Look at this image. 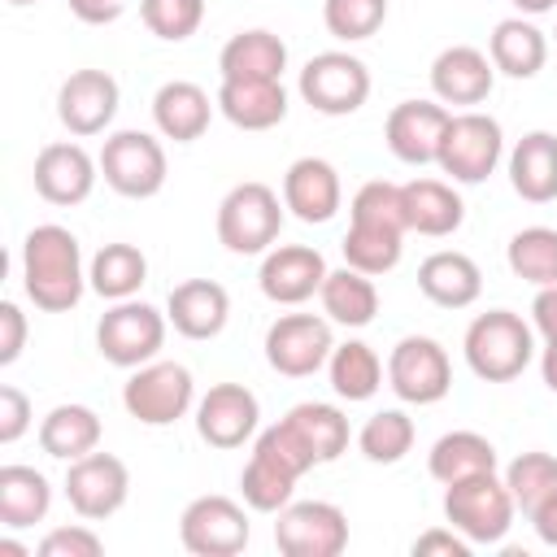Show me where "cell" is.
<instances>
[{"instance_id":"cell-46","label":"cell","mask_w":557,"mask_h":557,"mask_svg":"<svg viewBox=\"0 0 557 557\" xmlns=\"http://www.w3.org/2000/svg\"><path fill=\"white\" fill-rule=\"evenodd\" d=\"M35 553H39V557H100L104 544H100V535L87 531V527H57V531H48V535L39 540Z\"/></svg>"},{"instance_id":"cell-8","label":"cell","mask_w":557,"mask_h":557,"mask_svg":"<svg viewBox=\"0 0 557 557\" xmlns=\"http://www.w3.org/2000/svg\"><path fill=\"white\" fill-rule=\"evenodd\" d=\"M274 544L283 557H339L348 548V518L326 500H296L278 509Z\"/></svg>"},{"instance_id":"cell-9","label":"cell","mask_w":557,"mask_h":557,"mask_svg":"<svg viewBox=\"0 0 557 557\" xmlns=\"http://www.w3.org/2000/svg\"><path fill=\"white\" fill-rule=\"evenodd\" d=\"M165 344V318L144 300H117L96 322V348L113 366H144Z\"/></svg>"},{"instance_id":"cell-3","label":"cell","mask_w":557,"mask_h":557,"mask_svg":"<svg viewBox=\"0 0 557 557\" xmlns=\"http://www.w3.org/2000/svg\"><path fill=\"white\" fill-rule=\"evenodd\" d=\"M278 226H283L278 191L261 178L235 183L218 205V239L239 257L265 252L278 239Z\"/></svg>"},{"instance_id":"cell-7","label":"cell","mask_w":557,"mask_h":557,"mask_svg":"<svg viewBox=\"0 0 557 557\" xmlns=\"http://www.w3.org/2000/svg\"><path fill=\"white\" fill-rule=\"evenodd\" d=\"M100 170L117 196L144 200L165 187V148L144 131H117L100 148Z\"/></svg>"},{"instance_id":"cell-48","label":"cell","mask_w":557,"mask_h":557,"mask_svg":"<svg viewBox=\"0 0 557 557\" xmlns=\"http://www.w3.org/2000/svg\"><path fill=\"white\" fill-rule=\"evenodd\" d=\"M26 344V318L13 300H0V366H13Z\"/></svg>"},{"instance_id":"cell-32","label":"cell","mask_w":557,"mask_h":557,"mask_svg":"<svg viewBox=\"0 0 557 557\" xmlns=\"http://www.w3.org/2000/svg\"><path fill=\"white\" fill-rule=\"evenodd\" d=\"M48 505H52V487L35 466H4L0 470V522L4 527L22 531V527L44 522Z\"/></svg>"},{"instance_id":"cell-6","label":"cell","mask_w":557,"mask_h":557,"mask_svg":"<svg viewBox=\"0 0 557 557\" xmlns=\"http://www.w3.org/2000/svg\"><path fill=\"white\" fill-rule=\"evenodd\" d=\"M500 148H505V135H500V122L487 117V113H457L448 117V131L440 139V170L453 174L457 183H483L496 161H500Z\"/></svg>"},{"instance_id":"cell-44","label":"cell","mask_w":557,"mask_h":557,"mask_svg":"<svg viewBox=\"0 0 557 557\" xmlns=\"http://www.w3.org/2000/svg\"><path fill=\"white\" fill-rule=\"evenodd\" d=\"M139 13L157 39L178 44V39L196 35V26L205 17V0H139Z\"/></svg>"},{"instance_id":"cell-18","label":"cell","mask_w":557,"mask_h":557,"mask_svg":"<svg viewBox=\"0 0 557 557\" xmlns=\"http://www.w3.org/2000/svg\"><path fill=\"white\" fill-rule=\"evenodd\" d=\"M492 78L496 65L474 44H453L431 65V87L444 104H483L492 96Z\"/></svg>"},{"instance_id":"cell-21","label":"cell","mask_w":557,"mask_h":557,"mask_svg":"<svg viewBox=\"0 0 557 557\" xmlns=\"http://www.w3.org/2000/svg\"><path fill=\"white\" fill-rule=\"evenodd\" d=\"M339 196H344L339 191V174L322 157H300L283 174V205L300 222H331L335 209H339Z\"/></svg>"},{"instance_id":"cell-31","label":"cell","mask_w":557,"mask_h":557,"mask_svg":"<svg viewBox=\"0 0 557 557\" xmlns=\"http://www.w3.org/2000/svg\"><path fill=\"white\" fill-rule=\"evenodd\" d=\"M39 448L57 461H74L87 457L91 448H100V418L87 405H57L48 409V418L39 422Z\"/></svg>"},{"instance_id":"cell-41","label":"cell","mask_w":557,"mask_h":557,"mask_svg":"<svg viewBox=\"0 0 557 557\" xmlns=\"http://www.w3.org/2000/svg\"><path fill=\"white\" fill-rule=\"evenodd\" d=\"M505 487L513 496V509L531 513L553 487H557V457L553 453H522L505 470Z\"/></svg>"},{"instance_id":"cell-55","label":"cell","mask_w":557,"mask_h":557,"mask_svg":"<svg viewBox=\"0 0 557 557\" xmlns=\"http://www.w3.org/2000/svg\"><path fill=\"white\" fill-rule=\"evenodd\" d=\"M0 557H30L22 544H13V540H0Z\"/></svg>"},{"instance_id":"cell-28","label":"cell","mask_w":557,"mask_h":557,"mask_svg":"<svg viewBox=\"0 0 557 557\" xmlns=\"http://www.w3.org/2000/svg\"><path fill=\"white\" fill-rule=\"evenodd\" d=\"M487 57L509 78H535L544 70V61H548V39H544L540 26H531L522 17H505V22L492 26Z\"/></svg>"},{"instance_id":"cell-27","label":"cell","mask_w":557,"mask_h":557,"mask_svg":"<svg viewBox=\"0 0 557 557\" xmlns=\"http://www.w3.org/2000/svg\"><path fill=\"white\" fill-rule=\"evenodd\" d=\"M400 191H405V222L418 235H453L466 218L461 196L444 178H409L400 183Z\"/></svg>"},{"instance_id":"cell-57","label":"cell","mask_w":557,"mask_h":557,"mask_svg":"<svg viewBox=\"0 0 557 557\" xmlns=\"http://www.w3.org/2000/svg\"><path fill=\"white\" fill-rule=\"evenodd\" d=\"M553 35H557V30H553Z\"/></svg>"},{"instance_id":"cell-25","label":"cell","mask_w":557,"mask_h":557,"mask_svg":"<svg viewBox=\"0 0 557 557\" xmlns=\"http://www.w3.org/2000/svg\"><path fill=\"white\" fill-rule=\"evenodd\" d=\"M509 183L531 205L557 200V135L553 131H531V135H522L513 144V152H509Z\"/></svg>"},{"instance_id":"cell-23","label":"cell","mask_w":557,"mask_h":557,"mask_svg":"<svg viewBox=\"0 0 557 557\" xmlns=\"http://www.w3.org/2000/svg\"><path fill=\"white\" fill-rule=\"evenodd\" d=\"M418 287L426 300H435L440 309H466L479 300L483 292V274L474 265V257L457 252V248H440L418 265Z\"/></svg>"},{"instance_id":"cell-10","label":"cell","mask_w":557,"mask_h":557,"mask_svg":"<svg viewBox=\"0 0 557 557\" xmlns=\"http://www.w3.org/2000/svg\"><path fill=\"white\" fill-rule=\"evenodd\" d=\"M122 405L144 426H170L191 405V374H187V366H178V361L139 366L126 379V387H122Z\"/></svg>"},{"instance_id":"cell-12","label":"cell","mask_w":557,"mask_h":557,"mask_svg":"<svg viewBox=\"0 0 557 557\" xmlns=\"http://www.w3.org/2000/svg\"><path fill=\"white\" fill-rule=\"evenodd\" d=\"M387 379L400 400L435 405L453 387V366H448V352L431 335H405L387 357Z\"/></svg>"},{"instance_id":"cell-1","label":"cell","mask_w":557,"mask_h":557,"mask_svg":"<svg viewBox=\"0 0 557 557\" xmlns=\"http://www.w3.org/2000/svg\"><path fill=\"white\" fill-rule=\"evenodd\" d=\"M22 278H26V296L48 309V313H61V309H74L78 296H83V252H78V239L57 226V222H44L26 235L22 244Z\"/></svg>"},{"instance_id":"cell-56","label":"cell","mask_w":557,"mask_h":557,"mask_svg":"<svg viewBox=\"0 0 557 557\" xmlns=\"http://www.w3.org/2000/svg\"><path fill=\"white\" fill-rule=\"evenodd\" d=\"M9 4H35V0H9Z\"/></svg>"},{"instance_id":"cell-35","label":"cell","mask_w":557,"mask_h":557,"mask_svg":"<svg viewBox=\"0 0 557 557\" xmlns=\"http://www.w3.org/2000/svg\"><path fill=\"white\" fill-rule=\"evenodd\" d=\"M331 387L344 400H370L383 387V366H379L374 348L361 344V339H348V344L331 348Z\"/></svg>"},{"instance_id":"cell-43","label":"cell","mask_w":557,"mask_h":557,"mask_svg":"<svg viewBox=\"0 0 557 557\" xmlns=\"http://www.w3.org/2000/svg\"><path fill=\"white\" fill-rule=\"evenodd\" d=\"M322 22L335 39H370L387 22V0H326Z\"/></svg>"},{"instance_id":"cell-16","label":"cell","mask_w":557,"mask_h":557,"mask_svg":"<svg viewBox=\"0 0 557 557\" xmlns=\"http://www.w3.org/2000/svg\"><path fill=\"white\" fill-rule=\"evenodd\" d=\"M117 113V78L109 70H74L57 91V117L70 135H100Z\"/></svg>"},{"instance_id":"cell-20","label":"cell","mask_w":557,"mask_h":557,"mask_svg":"<svg viewBox=\"0 0 557 557\" xmlns=\"http://www.w3.org/2000/svg\"><path fill=\"white\" fill-rule=\"evenodd\" d=\"M322 278H326V261L318 248H305V244H283L261 261V292L274 305L309 300L313 292H322Z\"/></svg>"},{"instance_id":"cell-47","label":"cell","mask_w":557,"mask_h":557,"mask_svg":"<svg viewBox=\"0 0 557 557\" xmlns=\"http://www.w3.org/2000/svg\"><path fill=\"white\" fill-rule=\"evenodd\" d=\"M30 426V400L17 387H0V444H13Z\"/></svg>"},{"instance_id":"cell-2","label":"cell","mask_w":557,"mask_h":557,"mask_svg":"<svg viewBox=\"0 0 557 557\" xmlns=\"http://www.w3.org/2000/svg\"><path fill=\"white\" fill-rule=\"evenodd\" d=\"M535 352L531 326L513 309H487L466 331V361L483 383H509L527 370Z\"/></svg>"},{"instance_id":"cell-37","label":"cell","mask_w":557,"mask_h":557,"mask_svg":"<svg viewBox=\"0 0 557 557\" xmlns=\"http://www.w3.org/2000/svg\"><path fill=\"white\" fill-rule=\"evenodd\" d=\"M296 479H300V474H292L287 466H278L274 457H265V453L252 448V461L244 466L239 487H244L248 509H257V513H278L283 505H292V487H296Z\"/></svg>"},{"instance_id":"cell-24","label":"cell","mask_w":557,"mask_h":557,"mask_svg":"<svg viewBox=\"0 0 557 557\" xmlns=\"http://www.w3.org/2000/svg\"><path fill=\"white\" fill-rule=\"evenodd\" d=\"M231 318V296L213 278H187L170 292V322L187 339H213Z\"/></svg>"},{"instance_id":"cell-17","label":"cell","mask_w":557,"mask_h":557,"mask_svg":"<svg viewBox=\"0 0 557 557\" xmlns=\"http://www.w3.org/2000/svg\"><path fill=\"white\" fill-rule=\"evenodd\" d=\"M448 109L435 104V100H400L392 113H387V148L409 161V165H426L440 157V139L448 131Z\"/></svg>"},{"instance_id":"cell-5","label":"cell","mask_w":557,"mask_h":557,"mask_svg":"<svg viewBox=\"0 0 557 557\" xmlns=\"http://www.w3.org/2000/svg\"><path fill=\"white\" fill-rule=\"evenodd\" d=\"M300 96L326 117H348L370 96V70L352 52H318L300 70Z\"/></svg>"},{"instance_id":"cell-52","label":"cell","mask_w":557,"mask_h":557,"mask_svg":"<svg viewBox=\"0 0 557 557\" xmlns=\"http://www.w3.org/2000/svg\"><path fill=\"white\" fill-rule=\"evenodd\" d=\"M527 518H531L535 535H540L544 544H553V548H557V487H553V492H548V496H544Z\"/></svg>"},{"instance_id":"cell-15","label":"cell","mask_w":557,"mask_h":557,"mask_svg":"<svg viewBox=\"0 0 557 557\" xmlns=\"http://www.w3.org/2000/svg\"><path fill=\"white\" fill-rule=\"evenodd\" d=\"M257 396L244 383H213L196 405V431L209 448H239L257 431Z\"/></svg>"},{"instance_id":"cell-4","label":"cell","mask_w":557,"mask_h":557,"mask_svg":"<svg viewBox=\"0 0 557 557\" xmlns=\"http://www.w3.org/2000/svg\"><path fill=\"white\" fill-rule=\"evenodd\" d=\"M444 518L470 544H496V540H505V531L513 522V496L496 479V470L470 474V479L444 487Z\"/></svg>"},{"instance_id":"cell-39","label":"cell","mask_w":557,"mask_h":557,"mask_svg":"<svg viewBox=\"0 0 557 557\" xmlns=\"http://www.w3.org/2000/svg\"><path fill=\"white\" fill-rule=\"evenodd\" d=\"M400 248H405V235L400 231H383V226H348V235H344V261L352 265V270H361V274H387V270H396V261H400Z\"/></svg>"},{"instance_id":"cell-14","label":"cell","mask_w":557,"mask_h":557,"mask_svg":"<svg viewBox=\"0 0 557 557\" xmlns=\"http://www.w3.org/2000/svg\"><path fill=\"white\" fill-rule=\"evenodd\" d=\"M331 326L318 313H283L265 331V361L287 379L313 374L331 357Z\"/></svg>"},{"instance_id":"cell-38","label":"cell","mask_w":557,"mask_h":557,"mask_svg":"<svg viewBox=\"0 0 557 557\" xmlns=\"http://www.w3.org/2000/svg\"><path fill=\"white\" fill-rule=\"evenodd\" d=\"M509 270L535 287L557 283V231L553 226H522L509 239Z\"/></svg>"},{"instance_id":"cell-34","label":"cell","mask_w":557,"mask_h":557,"mask_svg":"<svg viewBox=\"0 0 557 557\" xmlns=\"http://www.w3.org/2000/svg\"><path fill=\"white\" fill-rule=\"evenodd\" d=\"M148 278V257L135 244H104L91 257V287L104 300H131Z\"/></svg>"},{"instance_id":"cell-42","label":"cell","mask_w":557,"mask_h":557,"mask_svg":"<svg viewBox=\"0 0 557 557\" xmlns=\"http://www.w3.org/2000/svg\"><path fill=\"white\" fill-rule=\"evenodd\" d=\"M352 222L357 226H383V231H409L405 222V191L400 183H387V178H370L357 187L352 196Z\"/></svg>"},{"instance_id":"cell-13","label":"cell","mask_w":557,"mask_h":557,"mask_svg":"<svg viewBox=\"0 0 557 557\" xmlns=\"http://www.w3.org/2000/svg\"><path fill=\"white\" fill-rule=\"evenodd\" d=\"M126 492H131V470L113 453L91 448L87 457H74L65 470V496L78 518H91V522L113 518L126 505Z\"/></svg>"},{"instance_id":"cell-53","label":"cell","mask_w":557,"mask_h":557,"mask_svg":"<svg viewBox=\"0 0 557 557\" xmlns=\"http://www.w3.org/2000/svg\"><path fill=\"white\" fill-rule=\"evenodd\" d=\"M540 374H544L548 392H557V339H548V348H544V357H540Z\"/></svg>"},{"instance_id":"cell-45","label":"cell","mask_w":557,"mask_h":557,"mask_svg":"<svg viewBox=\"0 0 557 557\" xmlns=\"http://www.w3.org/2000/svg\"><path fill=\"white\" fill-rule=\"evenodd\" d=\"M257 453L274 457V461H278V466H287L292 474H305V470H313V466H318L313 448L305 444V435H300L287 418H278L274 426H265V431L257 435Z\"/></svg>"},{"instance_id":"cell-50","label":"cell","mask_w":557,"mask_h":557,"mask_svg":"<svg viewBox=\"0 0 557 557\" xmlns=\"http://www.w3.org/2000/svg\"><path fill=\"white\" fill-rule=\"evenodd\" d=\"M126 9V0H70V13L87 26H104Z\"/></svg>"},{"instance_id":"cell-19","label":"cell","mask_w":557,"mask_h":557,"mask_svg":"<svg viewBox=\"0 0 557 557\" xmlns=\"http://www.w3.org/2000/svg\"><path fill=\"white\" fill-rule=\"evenodd\" d=\"M96 187V161L83 144H48L35 157V191L48 205H78Z\"/></svg>"},{"instance_id":"cell-40","label":"cell","mask_w":557,"mask_h":557,"mask_svg":"<svg viewBox=\"0 0 557 557\" xmlns=\"http://www.w3.org/2000/svg\"><path fill=\"white\" fill-rule=\"evenodd\" d=\"M366 461L374 466H396L409 448H413V422L400 409H379L374 418H366L361 435H357Z\"/></svg>"},{"instance_id":"cell-29","label":"cell","mask_w":557,"mask_h":557,"mask_svg":"<svg viewBox=\"0 0 557 557\" xmlns=\"http://www.w3.org/2000/svg\"><path fill=\"white\" fill-rule=\"evenodd\" d=\"M222 78H278L287 65V44L274 30H239L222 44Z\"/></svg>"},{"instance_id":"cell-33","label":"cell","mask_w":557,"mask_h":557,"mask_svg":"<svg viewBox=\"0 0 557 557\" xmlns=\"http://www.w3.org/2000/svg\"><path fill=\"white\" fill-rule=\"evenodd\" d=\"M318 296H322V309H326L335 322H344V326H366V322H374V313H379V292H374L370 274H361V270H352V265L326 270Z\"/></svg>"},{"instance_id":"cell-11","label":"cell","mask_w":557,"mask_h":557,"mask_svg":"<svg viewBox=\"0 0 557 557\" xmlns=\"http://www.w3.org/2000/svg\"><path fill=\"white\" fill-rule=\"evenodd\" d=\"M178 535L196 557H235L248 548V513L231 496H196L178 518Z\"/></svg>"},{"instance_id":"cell-49","label":"cell","mask_w":557,"mask_h":557,"mask_svg":"<svg viewBox=\"0 0 557 557\" xmlns=\"http://www.w3.org/2000/svg\"><path fill=\"white\" fill-rule=\"evenodd\" d=\"M413 557H470V540H457L453 531H426L413 540Z\"/></svg>"},{"instance_id":"cell-26","label":"cell","mask_w":557,"mask_h":557,"mask_svg":"<svg viewBox=\"0 0 557 557\" xmlns=\"http://www.w3.org/2000/svg\"><path fill=\"white\" fill-rule=\"evenodd\" d=\"M209 91L200 83H187V78H174V83H161L157 96H152V117L161 126L165 139L174 144H191L209 131Z\"/></svg>"},{"instance_id":"cell-54","label":"cell","mask_w":557,"mask_h":557,"mask_svg":"<svg viewBox=\"0 0 557 557\" xmlns=\"http://www.w3.org/2000/svg\"><path fill=\"white\" fill-rule=\"evenodd\" d=\"M522 13H548V9H557V0H513Z\"/></svg>"},{"instance_id":"cell-51","label":"cell","mask_w":557,"mask_h":557,"mask_svg":"<svg viewBox=\"0 0 557 557\" xmlns=\"http://www.w3.org/2000/svg\"><path fill=\"white\" fill-rule=\"evenodd\" d=\"M531 318H535V326H540L544 339H557V283L540 287V296L531 305Z\"/></svg>"},{"instance_id":"cell-30","label":"cell","mask_w":557,"mask_h":557,"mask_svg":"<svg viewBox=\"0 0 557 557\" xmlns=\"http://www.w3.org/2000/svg\"><path fill=\"white\" fill-rule=\"evenodd\" d=\"M426 470L435 483H461L470 474H487L496 470V448L487 435L479 431H448L431 444V457H426Z\"/></svg>"},{"instance_id":"cell-22","label":"cell","mask_w":557,"mask_h":557,"mask_svg":"<svg viewBox=\"0 0 557 557\" xmlns=\"http://www.w3.org/2000/svg\"><path fill=\"white\" fill-rule=\"evenodd\" d=\"M218 109L239 131H270L287 117V96H283L278 78H222Z\"/></svg>"},{"instance_id":"cell-36","label":"cell","mask_w":557,"mask_h":557,"mask_svg":"<svg viewBox=\"0 0 557 557\" xmlns=\"http://www.w3.org/2000/svg\"><path fill=\"white\" fill-rule=\"evenodd\" d=\"M287 422L305 435V444L313 448L318 461H335L344 448H348V418L335 409V405H322V400H305L287 413Z\"/></svg>"}]
</instances>
